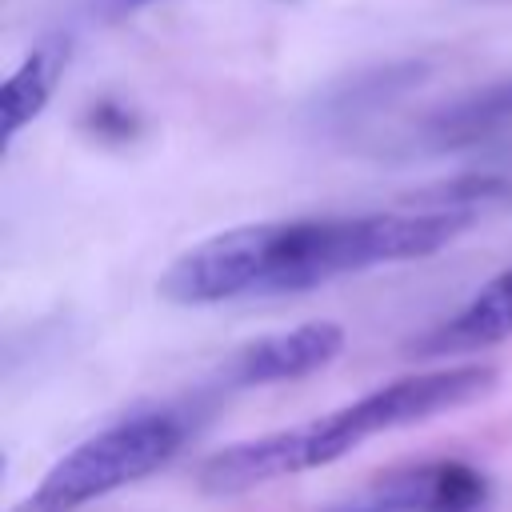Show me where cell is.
<instances>
[{
  "label": "cell",
  "instance_id": "cell-2",
  "mask_svg": "<svg viewBox=\"0 0 512 512\" xmlns=\"http://www.w3.org/2000/svg\"><path fill=\"white\" fill-rule=\"evenodd\" d=\"M492 388H496V368H488V364H452V368H436V372L400 376L392 384L364 392L360 400H352L336 412H324L316 420H304V424H292L280 432H264L252 440H236V444L212 452L196 468V480L212 496L252 492L260 484L336 464L340 456L356 452L364 440H372L380 432L408 428V424L432 420L440 412L464 408V404L488 396Z\"/></svg>",
  "mask_w": 512,
  "mask_h": 512
},
{
  "label": "cell",
  "instance_id": "cell-9",
  "mask_svg": "<svg viewBox=\"0 0 512 512\" xmlns=\"http://www.w3.org/2000/svg\"><path fill=\"white\" fill-rule=\"evenodd\" d=\"M428 72L424 60H396V64H380V68H368V72H356L340 84H332L324 96H320V124H336V128H348L380 108H388L396 96H404L408 88L420 84V76Z\"/></svg>",
  "mask_w": 512,
  "mask_h": 512
},
{
  "label": "cell",
  "instance_id": "cell-1",
  "mask_svg": "<svg viewBox=\"0 0 512 512\" xmlns=\"http://www.w3.org/2000/svg\"><path fill=\"white\" fill-rule=\"evenodd\" d=\"M472 220V208H428L240 224L180 252L156 280V292L184 308L308 292L336 276L424 260L468 232Z\"/></svg>",
  "mask_w": 512,
  "mask_h": 512
},
{
  "label": "cell",
  "instance_id": "cell-10",
  "mask_svg": "<svg viewBox=\"0 0 512 512\" xmlns=\"http://www.w3.org/2000/svg\"><path fill=\"white\" fill-rule=\"evenodd\" d=\"M88 124L100 132V136H132V116L124 112V108H112V104H100V108H92V116H88Z\"/></svg>",
  "mask_w": 512,
  "mask_h": 512
},
{
  "label": "cell",
  "instance_id": "cell-5",
  "mask_svg": "<svg viewBox=\"0 0 512 512\" xmlns=\"http://www.w3.org/2000/svg\"><path fill=\"white\" fill-rule=\"evenodd\" d=\"M344 348V328L332 320H312L288 332H272L260 336L252 344H244L228 364H224V380L236 388H252V384H276V380H300L324 364H332Z\"/></svg>",
  "mask_w": 512,
  "mask_h": 512
},
{
  "label": "cell",
  "instance_id": "cell-7",
  "mask_svg": "<svg viewBox=\"0 0 512 512\" xmlns=\"http://www.w3.org/2000/svg\"><path fill=\"white\" fill-rule=\"evenodd\" d=\"M68 56H72V40L64 32H52L4 80V92H0V136H4V144H12L20 136V128H28L44 112V104L52 100V92H56L64 68H68Z\"/></svg>",
  "mask_w": 512,
  "mask_h": 512
},
{
  "label": "cell",
  "instance_id": "cell-8",
  "mask_svg": "<svg viewBox=\"0 0 512 512\" xmlns=\"http://www.w3.org/2000/svg\"><path fill=\"white\" fill-rule=\"evenodd\" d=\"M504 336H512V268L488 280L452 320H444L428 340H420V352H472Z\"/></svg>",
  "mask_w": 512,
  "mask_h": 512
},
{
  "label": "cell",
  "instance_id": "cell-3",
  "mask_svg": "<svg viewBox=\"0 0 512 512\" xmlns=\"http://www.w3.org/2000/svg\"><path fill=\"white\" fill-rule=\"evenodd\" d=\"M184 436L188 420L172 408L132 412L64 452L12 512H76L168 464Z\"/></svg>",
  "mask_w": 512,
  "mask_h": 512
},
{
  "label": "cell",
  "instance_id": "cell-6",
  "mask_svg": "<svg viewBox=\"0 0 512 512\" xmlns=\"http://www.w3.org/2000/svg\"><path fill=\"white\" fill-rule=\"evenodd\" d=\"M504 124H512V76L492 80L484 88H472V92L432 108L416 124V144L428 152H452V148L488 140Z\"/></svg>",
  "mask_w": 512,
  "mask_h": 512
},
{
  "label": "cell",
  "instance_id": "cell-4",
  "mask_svg": "<svg viewBox=\"0 0 512 512\" xmlns=\"http://www.w3.org/2000/svg\"><path fill=\"white\" fill-rule=\"evenodd\" d=\"M488 476L464 460H428L396 476H380L344 512H484Z\"/></svg>",
  "mask_w": 512,
  "mask_h": 512
},
{
  "label": "cell",
  "instance_id": "cell-11",
  "mask_svg": "<svg viewBox=\"0 0 512 512\" xmlns=\"http://www.w3.org/2000/svg\"><path fill=\"white\" fill-rule=\"evenodd\" d=\"M128 4H148V0H128Z\"/></svg>",
  "mask_w": 512,
  "mask_h": 512
}]
</instances>
